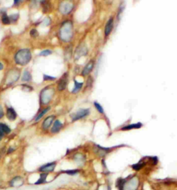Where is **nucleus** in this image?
Listing matches in <instances>:
<instances>
[{
	"label": "nucleus",
	"mask_w": 177,
	"mask_h": 190,
	"mask_svg": "<svg viewBox=\"0 0 177 190\" xmlns=\"http://www.w3.org/2000/svg\"><path fill=\"white\" fill-rule=\"evenodd\" d=\"M49 176V174L44 173H40V176H39V178L36 181L34 184L35 185H42V184H46L47 183V177Z\"/></svg>",
	"instance_id": "9d476101"
},
{
	"label": "nucleus",
	"mask_w": 177,
	"mask_h": 190,
	"mask_svg": "<svg viewBox=\"0 0 177 190\" xmlns=\"http://www.w3.org/2000/svg\"><path fill=\"white\" fill-rule=\"evenodd\" d=\"M50 110H51V107H47L46 108H44V110L42 111V112H40V113L38 114V116L36 117H35V121H38V120H40V119L44 115V114H45L46 113H47L48 111H49Z\"/></svg>",
	"instance_id": "4be33fe9"
},
{
	"label": "nucleus",
	"mask_w": 177,
	"mask_h": 190,
	"mask_svg": "<svg viewBox=\"0 0 177 190\" xmlns=\"http://www.w3.org/2000/svg\"><path fill=\"white\" fill-rule=\"evenodd\" d=\"M113 27H114V19L112 17H110L109 20L107 21V24L105 26V33L106 36H108L110 34L111 31H112Z\"/></svg>",
	"instance_id": "f8f14e48"
},
{
	"label": "nucleus",
	"mask_w": 177,
	"mask_h": 190,
	"mask_svg": "<svg viewBox=\"0 0 177 190\" xmlns=\"http://www.w3.org/2000/svg\"><path fill=\"white\" fill-rule=\"evenodd\" d=\"M2 22L4 24H9L10 23V20L9 17L6 13H4L2 16Z\"/></svg>",
	"instance_id": "bb28decb"
},
{
	"label": "nucleus",
	"mask_w": 177,
	"mask_h": 190,
	"mask_svg": "<svg viewBox=\"0 0 177 190\" xmlns=\"http://www.w3.org/2000/svg\"><path fill=\"white\" fill-rule=\"evenodd\" d=\"M79 171H80L78 170H69L62 171L61 172L63 173L68 174V175H70V176H74V175H76L77 173H78Z\"/></svg>",
	"instance_id": "393cba45"
},
{
	"label": "nucleus",
	"mask_w": 177,
	"mask_h": 190,
	"mask_svg": "<svg viewBox=\"0 0 177 190\" xmlns=\"http://www.w3.org/2000/svg\"><path fill=\"white\" fill-rule=\"evenodd\" d=\"M126 181H127V179H124V178H120L118 179V180H117L116 187L118 190H123L124 185H125V184Z\"/></svg>",
	"instance_id": "6ab92c4d"
},
{
	"label": "nucleus",
	"mask_w": 177,
	"mask_h": 190,
	"mask_svg": "<svg viewBox=\"0 0 177 190\" xmlns=\"http://www.w3.org/2000/svg\"><path fill=\"white\" fill-rule=\"evenodd\" d=\"M96 153L100 156H105L107 153L109 152V149H108V148L102 147L99 145H96Z\"/></svg>",
	"instance_id": "2eb2a0df"
},
{
	"label": "nucleus",
	"mask_w": 177,
	"mask_h": 190,
	"mask_svg": "<svg viewBox=\"0 0 177 190\" xmlns=\"http://www.w3.org/2000/svg\"><path fill=\"white\" fill-rule=\"evenodd\" d=\"M53 90L50 88H46L42 90L40 95V101L42 103L47 104L51 100L53 95Z\"/></svg>",
	"instance_id": "20e7f679"
},
{
	"label": "nucleus",
	"mask_w": 177,
	"mask_h": 190,
	"mask_svg": "<svg viewBox=\"0 0 177 190\" xmlns=\"http://www.w3.org/2000/svg\"><path fill=\"white\" fill-rule=\"evenodd\" d=\"M22 80L23 81H29L31 80V75L30 74L29 72L28 71H24L23 73Z\"/></svg>",
	"instance_id": "5701e85b"
},
{
	"label": "nucleus",
	"mask_w": 177,
	"mask_h": 190,
	"mask_svg": "<svg viewBox=\"0 0 177 190\" xmlns=\"http://www.w3.org/2000/svg\"><path fill=\"white\" fill-rule=\"evenodd\" d=\"M30 34L31 36H32V37H37V36L38 35V32L36 29H31Z\"/></svg>",
	"instance_id": "2f4dec72"
},
{
	"label": "nucleus",
	"mask_w": 177,
	"mask_h": 190,
	"mask_svg": "<svg viewBox=\"0 0 177 190\" xmlns=\"http://www.w3.org/2000/svg\"><path fill=\"white\" fill-rule=\"evenodd\" d=\"M73 9V4L69 2H63L60 6V10L62 14H69Z\"/></svg>",
	"instance_id": "1a4fd4ad"
},
{
	"label": "nucleus",
	"mask_w": 177,
	"mask_h": 190,
	"mask_svg": "<svg viewBox=\"0 0 177 190\" xmlns=\"http://www.w3.org/2000/svg\"><path fill=\"white\" fill-rule=\"evenodd\" d=\"M52 54V51L51 50H49V49H46V50H44L40 52V54H39L40 56H46L50 55V54Z\"/></svg>",
	"instance_id": "cd10ccee"
},
{
	"label": "nucleus",
	"mask_w": 177,
	"mask_h": 190,
	"mask_svg": "<svg viewBox=\"0 0 177 190\" xmlns=\"http://www.w3.org/2000/svg\"><path fill=\"white\" fill-rule=\"evenodd\" d=\"M18 17H19V15L18 14H13V15H10V16L9 17L10 20V22H16L18 19Z\"/></svg>",
	"instance_id": "c756f323"
},
{
	"label": "nucleus",
	"mask_w": 177,
	"mask_h": 190,
	"mask_svg": "<svg viewBox=\"0 0 177 190\" xmlns=\"http://www.w3.org/2000/svg\"><path fill=\"white\" fill-rule=\"evenodd\" d=\"M4 132L2 131V129H0V139H2V137H4Z\"/></svg>",
	"instance_id": "f704fd0d"
},
{
	"label": "nucleus",
	"mask_w": 177,
	"mask_h": 190,
	"mask_svg": "<svg viewBox=\"0 0 177 190\" xmlns=\"http://www.w3.org/2000/svg\"><path fill=\"white\" fill-rule=\"evenodd\" d=\"M54 119H55L54 115H51V116L48 117H46L45 119V120L43 121V124H42L43 129L44 130L48 129L51 125L52 122H53V121L54 120Z\"/></svg>",
	"instance_id": "4468645a"
},
{
	"label": "nucleus",
	"mask_w": 177,
	"mask_h": 190,
	"mask_svg": "<svg viewBox=\"0 0 177 190\" xmlns=\"http://www.w3.org/2000/svg\"><path fill=\"white\" fill-rule=\"evenodd\" d=\"M74 83H75L74 88V90H72V93H77V92H78L79 90L82 88L83 83L78 82L76 80H74Z\"/></svg>",
	"instance_id": "412c9836"
},
{
	"label": "nucleus",
	"mask_w": 177,
	"mask_h": 190,
	"mask_svg": "<svg viewBox=\"0 0 177 190\" xmlns=\"http://www.w3.org/2000/svg\"><path fill=\"white\" fill-rule=\"evenodd\" d=\"M57 166V162L56 161H53V162H47L46 164H44V165H41L40 167L38 169V171L39 173H47L50 174L51 173H53L55 171Z\"/></svg>",
	"instance_id": "7ed1b4c3"
},
{
	"label": "nucleus",
	"mask_w": 177,
	"mask_h": 190,
	"mask_svg": "<svg viewBox=\"0 0 177 190\" xmlns=\"http://www.w3.org/2000/svg\"><path fill=\"white\" fill-rule=\"evenodd\" d=\"M31 59V53L29 49H21L16 54L15 56V60L16 63L20 65H26L29 62Z\"/></svg>",
	"instance_id": "f257e3e1"
},
{
	"label": "nucleus",
	"mask_w": 177,
	"mask_h": 190,
	"mask_svg": "<svg viewBox=\"0 0 177 190\" xmlns=\"http://www.w3.org/2000/svg\"><path fill=\"white\" fill-rule=\"evenodd\" d=\"M25 180L24 177L21 176H16L11 178L9 182V185L10 187H20L24 185Z\"/></svg>",
	"instance_id": "423d86ee"
},
{
	"label": "nucleus",
	"mask_w": 177,
	"mask_h": 190,
	"mask_svg": "<svg viewBox=\"0 0 177 190\" xmlns=\"http://www.w3.org/2000/svg\"><path fill=\"white\" fill-rule=\"evenodd\" d=\"M60 38L63 41L68 42L72 38L73 35V26L71 22H66L62 24L60 31Z\"/></svg>",
	"instance_id": "f03ea898"
},
{
	"label": "nucleus",
	"mask_w": 177,
	"mask_h": 190,
	"mask_svg": "<svg viewBox=\"0 0 177 190\" xmlns=\"http://www.w3.org/2000/svg\"><path fill=\"white\" fill-rule=\"evenodd\" d=\"M3 116H4V111H3V109H2V106H0V118H2Z\"/></svg>",
	"instance_id": "72a5a7b5"
},
{
	"label": "nucleus",
	"mask_w": 177,
	"mask_h": 190,
	"mask_svg": "<svg viewBox=\"0 0 177 190\" xmlns=\"http://www.w3.org/2000/svg\"><path fill=\"white\" fill-rule=\"evenodd\" d=\"M44 80H53L56 79V77H53V76H48V75L46 74H44Z\"/></svg>",
	"instance_id": "7c9ffc66"
},
{
	"label": "nucleus",
	"mask_w": 177,
	"mask_h": 190,
	"mask_svg": "<svg viewBox=\"0 0 177 190\" xmlns=\"http://www.w3.org/2000/svg\"><path fill=\"white\" fill-rule=\"evenodd\" d=\"M67 80H68L67 74H64L58 83V88L60 91L64 90L65 88H66L67 85Z\"/></svg>",
	"instance_id": "9b49d317"
},
{
	"label": "nucleus",
	"mask_w": 177,
	"mask_h": 190,
	"mask_svg": "<svg viewBox=\"0 0 177 190\" xmlns=\"http://www.w3.org/2000/svg\"><path fill=\"white\" fill-rule=\"evenodd\" d=\"M94 106H95L96 108L97 109V110H98L99 113H104V110H103V107H102V106H101L100 105V104H99L98 103L96 102H96H94Z\"/></svg>",
	"instance_id": "c85d7f7f"
},
{
	"label": "nucleus",
	"mask_w": 177,
	"mask_h": 190,
	"mask_svg": "<svg viewBox=\"0 0 177 190\" xmlns=\"http://www.w3.org/2000/svg\"><path fill=\"white\" fill-rule=\"evenodd\" d=\"M143 126V124L141 123H137V124H129L128 126H126L123 127V128L121 129V131H128V130H132V129H140Z\"/></svg>",
	"instance_id": "a211bd4d"
},
{
	"label": "nucleus",
	"mask_w": 177,
	"mask_h": 190,
	"mask_svg": "<svg viewBox=\"0 0 177 190\" xmlns=\"http://www.w3.org/2000/svg\"><path fill=\"white\" fill-rule=\"evenodd\" d=\"M0 141H1V139H0Z\"/></svg>",
	"instance_id": "e433bc0d"
},
{
	"label": "nucleus",
	"mask_w": 177,
	"mask_h": 190,
	"mask_svg": "<svg viewBox=\"0 0 177 190\" xmlns=\"http://www.w3.org/2000/svg\"><path fill=\"white\" fill-rule=\"evenodd\" d=\"M74 160L75 162L78 163V165H82L85 162V158L84 155H82L81 154H77L76 155H75Z\"/></svg>",
	"instance_id": "aec40b11"
},
{
	"label": "nucleus",
	"mask_w": 177,
	"mask_h": 190,
	"mask_svg": "<svg viewBox=\"0 0 177 190\" xmlns=\"http://www.w3.org/2000/svg\"><path fill=\"white\" fill-rule=\"evenodd\" d=\"M144 166H145V163L143 162L142 161L140 160V162H138L137 164L133 165H132V168H133V170H136V171H139V170H140V169H142Z\"/></svg>",
	"instance_id": "a878e982"
},
{
	"label": "nucleus",
	"mask_w": 177,
	"mask_h": 190,
	"mask_svg": "<svg viewBox=\"0 0 177 190\" xmlns=\"http://www.w3.org/2000/svg\"><path fill=\"white\" fill-rule=\"evenodd\" d=\"M3 68H4V65H3V64H2V62H0V70L3 69Z\"/></svg>",
	"instance_id": "c9c22d12"
},
{
	"label": "nucleus",
	"mask_w": 177,
	"mask_h": 190,
	"mask_svg": "<svg viewBox=\"0 0 177 190\" xmlns=\"http://www.w3.org/2000/svg\"><path fill=\"white\" fill-rule=\"evenodd\" d=\"M15 148H13V147H10L9 149H8V151H7V153L8 154H10V153H12L13 152H14L15 151Z\"/></svg>",
	"instance_id": "473e14b6"
},
{
	"label": "nucleus",
	"mask_w": 177,
	"mask_h": 190,
	"mask_svg": "<svg viewBox=\"0 0 177 190\" xmlns=\"http://www.w3.org/2000/svg\"><path fill=\"white\" fill-rule=\"evenodd\" d=\"M0 129H2V131L4 132V134L5 133L9 134V133H10V131H11V130H10V129L7 126V125L4 124H2V123H0Z\"/></svg>",
	"instance_id": "b1692460"
},
{
	"label": "nucleus",
	"mask_w": 177,
	"mask_h": 190,
	"mask_svg": "<svg viewBox=\"0 0 177 190\" xmlns=\"http://www.w3.org/2000/svg\"><path fill=\"white\" fill-rule=\"evenodd\" d=\"M6 117H7V118L9 119V120L14 121L17 117L16 112H15L14 109L12 108H8L7 112H6Z\"/></svg>",
	"instance_id": "dca6fc26"
},
{
	"label": "nucleus",
	"mask_w": 177,
	"mask_h": 190,
	"mask_svg": "<svg viewBox=\"0 0 177 190\" xmlns=\"http://www.w3.org/2000/svg\"><path fill=\"white\" fill-rule=\"evenodd\" d=\"M139 186V179L138 177L134 176L126 181L124 185L123 190H137Z\"/></svg>",
	"instance_id": "39448f33"
},
{
	"label": "nucleus",
	"mask_w": 177,
	"mask_h": 190,
	"mask_svg": "<svg viewBox=\"0 0 177 190\" xmlns=\"http://www.w3.org/2000/svg\"><path fill=\"white\" fill-rule=\"evenodd\" d=\"M62 127V122L59 120H56V121H55V123L53 124V127H52L51 131V132H53V133H57V132H58L60 131Z\"/></svg>",
	"instance_id": "f3484780"
},
{
	"label": "nucleus",
	"mask_w": 177,
	"mask_h": 190,
	"mask_svg": "<svg viewBox=\"0 0 177 190\" xmlns=\"http://www.w3.org/2000/svg\"><path fill=\"white\" fill-rule=\"evenodd\" d=\"M88 114H89V110L88 109H80L78 111H77L76 113L72 114L71 117L72 121H74L85 117L87 116Z\"/></svg>",
	"instance_id": "0eeeda50"
},
{
	"label": "nucleus",
	"mask_w": 177,
	"mask_h": 190,
	"mask_svg": "<svg viewBox=\"0 0 177 190\" xmlns=\"http://www.w3.org/2000/svg\"><path fill=\"white\" fill-rule=\"evenodd\" d=\"M87 54V48L85 44H81L77 48L75 51V58L78 59L80 57L85 56Z\"/></svg>",
	"instance_id": "6e6552de"
},
{
	"label": "nucleus",
	"mask_w": 177,
	"mask_h": 190,
	"mask_svg": "<svg viewBox=\"0 0 177 190\" xmlns=\"http://www.w3.org/2000/svg\"><path fill=\"white\" fill-rule=\"evenodd\" d=\"M93 66H94V62H93V61H91L88 62L87 65L85 67V68L82 70V74L83 75V76H85V75H87L89 74V73L92 71Z\"/></svg>",
	"instance_id": "ddd939ff"
}]
</instances>
